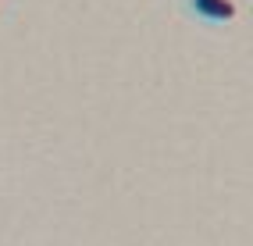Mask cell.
I'll return each mask as SVG.
<instances>
[{"instance_id":"obj_1","label":"cell","mask_w":253,"mask_h":246,"mask_svg":"<svg viewBox=\"0 0 253 246\" xmlns=\"http://www.w3.org/2000/svg\"><path fill=\"white\" fill-rule=\"evenodd\" d=\"M185 7H189L196 18L214 22V25H225V22H232L235 14H239L235 0H185Z\"/></svg>"}]
</instances>
